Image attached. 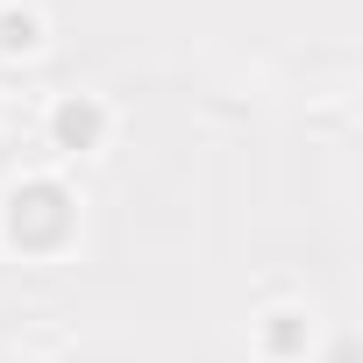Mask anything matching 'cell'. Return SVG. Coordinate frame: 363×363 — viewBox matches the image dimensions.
I'll list each match as a JSON object with an SVG mask.
<instances>
[{"label":"cell","mask_w":363,"mask_h":363,"mask_svg":"<svg viewBox=\"0 0 363 363\" xmlns=\"http://www.w3.org/2000/svg\"><path fill=\"white\" fill-rule=\"evenodd\" d=\"M72 228H79V214H72V193L57 178H15V186L0 193V235H8V250H22V257L65 250Z\"/></svg>","instance_id":"obj_1"},{"label":"cell","mask_w":363,"mask_h":363,"mask_svg":"<svg viewBox=\"0 0 363 363\" xmlns=\"http://www.w3.org/2000/svg\"><path fill=\"white\" fill-rule=\"evenodd\" d=\"M43 135H50V150H65V157H93V150H107V135H114V107H107L100 93H57L50 114H43Z\"/></svg>","instance_id":"obj_2"},{"label":"cell","mask_w":363,"mask_h":363,"mask_svg":"<svg viewBox=\"0 0 363 363\" xmlns=\"http://www.w3.org/2000/svg\"><path fill=\"white\" fill-rule=\"evenodd\" d=\"M306 342H313V313H306V306H271V313H257V349H264L271 363L306 356Z\"/></svg>","instance_id":"obj_3"},{"label":"cell","mask_w":363,"mask_h":363,"mask_svg":"<svg viewBox=\"0 0 363 363\" xmlns=\"http://www.w3.org/2000/svg\"><path fill=\"white\" fill-rule=\"evenodd\" d=\"M43 50V15L36 8H0V57H36Z\"/></svg>","instance_id":"obj_4"}]
</instances>
